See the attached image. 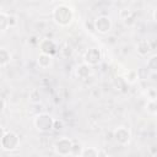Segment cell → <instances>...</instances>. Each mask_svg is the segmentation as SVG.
Returning a JSON list of instances; mask_svg holds the SVG:
<instances>
[{"mask_svg": "<svg viewBox=\"0 0 157 157\" xmlns=\"http://www.w3.org/2000/svg\"><path fill=\"white\" fill-rule=\"evenodd\" d=\"M52 17L58 26L67 27L74 20V10L66 4H59L53 9Z\"/></svg>", "mask_w": 157, "mask_h": 157, "instance_id": "6da1fadb", "label": "cell"}, {"mask_svg": "<svg viewBox=\"0 0 157 157\" xmlns=\"http://www.w3.org/2000/svg\"><path fill=\"white\" fill-rule=\"evenodd\" d=\"M20 146V136L11 130H6L1 128V136H0V148L5 152H12L17 150Z\"/></svg>", "mask_w": 157, "mask_h": 157, "instance_id": "7a4b0ae2", "label": "cell"}, {"mask_svg": "<svg viewBox=\"0 0 157 157\" xmlns=\"http://www.w3.org/2000/svg\"><path fill=\"white\" fill-rule=\"evenodd\" d=\"M54 118H52L48 113H38L33 119V125L39 132H49L53 130Z\"/></svg>", "mask_w": 157, "mask_h": 157, "instance_id": "3957f363", "label": "cell"}, {"mask_svg": "<svg viewBox=\"0 0 157 157\" xmlns=\"http://www.w3.org/2000/svg\"><path fill=\"white\" fill-rule=\"evenodd\" d=\"M72 145H74V140H71L70 137L63 136V137H59L54 142L53 150L59 156H69V155H71Z\"/></svg>", "mask_w": 157, "mask_h": 157, "instance_id": "277c9868", "label": "cell"}, {"mask_svg": "<svg viewBox=\"0 0 157 157\" xmlns=\"http://www.w3.org/2000/svg\"><path fill=\"white\" fill-rule=\"evenodd\" d=\"M112 20L109 16H105V15H101L98 16L94 21H93V29L101 34H107L110 32L112 29Z\"/></svg>", "mask_w": 157, "mask_h": 157, "instance_id": "5b68a950", "label": "cell"}, {"mask_svg": "<svg viewBox=\"0 0 157 157\" xmlns=\"http://www.w3.org/2000/svg\"><path fill=\"white\" fill-rule=\"evenodd\" d=\"M113 137H114V141L120 145V146H126L129 145L130 140H131V131L129 128L126 126H118L114 131H113Z\"/></svg>", "mask_w": 157, "mask_h": 157, "instance_id": "8992f818", "label": "cell"}, {"mask_svg": "<svg viewBox=\"0 0 157 157\" xmlns=\"http://www.w3.org/2000/svg\"><path fill=\"white\" fill-rule=\"evenodd\" d=\"M101 60H102V52H101V49H98L96 47L88 48L83 54V63H86L91 66L98 65L101 63Z\"/></svg>", "mask_w": 157, "mask_h": 157, "instance_id": "52a82bcc", "label": "cell"}, {"mask_svg": "<svg viewBox=\"0 0 157 157\" xmlns=\"http://www.w3.org/2000/svg\"><path fill=\"white\" fill-rule=\"evenodd\" d=\"M38 47H39V52L40 53H45V54H49L52 56L58 54V45L53 39H49V38L40 39Z\"/></svg>", "mask_w": 157, "mask_h": 157, "instance_id": "ba28073f", "label": "cell"}, {"mask_svg": "<svg viewBox=\"0 0 157 157\" xmlns=\"http://www.w3.org/2000/svg\"><path fill=\"white\" fill-rule=\"evenodd\" d=\"M75 75L78 78H81V80H86V78H88L92 75V66L88 65V64H86V63H82V64H80V65L76 66Z\"/></svg>", "mask_w": 157, "mask_h": 157, "instance_id": "9c48e42d", "label": "cell"}, {"mask_svg": "<svg viewBox=\"0 0 157 157\" xmlns=\"http://www.w3.org/2000/svg\"><path fill=\"white\" fill-rule=\"evenodd\" d=\"M151 50H152V47H151V43H150L148 39H141V40L137 42L136 52L140 56H147Z\"/></svg>", "mask_w": 157, "mask_h": 157, "instance_id": "30bf717a", "label": "cell"}, {"mask_svg": "<svg viewBox=\"0 0 157 157\" xmlns=\"http://www.w3.org/2000/svg\"><path fill=\"white\" fill-rule=\"evenodd\" d=\"M119 17L125 26H131L135 22V13L129 9H123L119 12Z\"/></svg>", "mask_w": 157, "mask_h": 157, "instance_id": "8fae6325", "label": "cell"}, {"mask_svg": "<svg viewBox=\"0 0 157 157\" xmlns=\"http://www.w3.org/2000/svg\"><path fill=\"white\" fill-rule=\"evenodd\" d=\"M37 64L42 69H48L53 64V56L49 54H45V53H39V55L37 58Z\"/></svg>", "mask_w": 157, "mask_h": 157, "instance_id": "7c38bea8", "label": "cell"}, {"mask_svg": "<svg viewBox=\"0 0 157 157\" xmlns=\"http://www.w3.org/2000/svg\"><path fill=\"white\" fill-rule=\"evenodd\" d=\"M113 83H114V87H115L118 91H120V92H123V93H125V92L128 91V85H129V83L125 81L124 76H120V75L115 76Z\"/></svg>", "mask_w": 157, "mask_h": 157, "instance_id": "4fadbf2b", "label": "cell"}, {"mask_svg": "<svg viewBox=\"0 0 157 157\" xmlns=\"http://www.w3.org/2000/svg\"><path fill=\"white\" fill-rule=\"evenodd\" d=\"M11 60V54L6 48H0V66L4 69Z\"/></svg>", "mask_w": 157, "mask_h": 157, "instance_id": "5bb4252c", "label": "cell"}, {"mask_svg": "<svg viewBox=\"0 0 157 157\" xmlns=\"http://www.w3.org/2000/svg\"><path fill=\"white\" fill-rule=\"evenodd\" d=\"M146 67L148 69L150 72L157 74V54H153V55H151V56L147 59Z\"/></svg>", "mask_w": 157, "mask_h": 157, "instance_id": "9a60e30c", "label": "cell"}, {"mask_svg": "<svg viewBox=\"0 0 157 157\" xmlns=\"http://www.w3.org/2000/svg\"><path fill=\"white\" fill-rule=\"evenodd\" d=\"M124 78H125V81H126L129 85L135 83V82L139 80L137 71H135V70H128V71H125V74H124Z\"/></svg>", "mask_w": 157, "mask_h": 157, "instance_id": "2e32d148", "label": "cell"}, {"mask_svg": "<svg viewBox=\"0 0 157 157\" xmlns=\"http://www.w3.org/2000/svg\"><path fill=\"white\" fill-rule=\"evenodd\" d=\"M145 108H146L147 113H150L152 115H156L157 114V99H148Z\"/></svg>", "mask_w": 157, "mask_h": 157, "instance_id": "e0dca14e", "label": "cell"}, {"mask_svg": "<svg viewBox=\"0 0 157 157\" xmlns=\"http://www.w3.org/2000/svg\"><path fill=\"white\" fill-rule=\"evenodd\" d=\"M7 28H10L9 27V15L6 12L1 11L0 12V29H1V32H5Z\"/></svg>", "mask_w": 157, "mask_h": 157, "instance_id": "ac0fdd59", "label": "cell"}, {"mask_svg": "<svg viewBox=\"0 0 157 157\" xmlns=\"http://www.w3.org/2000/svg\"><path fill=\"white\" fill-rule=\"evenodd\" d=\"M81 157H98V150L94 147H83Z\"/></svg>", "mask_w": 157, "mask_h": 157, "instance_id": "d6986e66", "label": "cell"}, {"mask_svg": "<svg viewBox=\"0 0 157 157\" xmlns=\"http://www.w3.org/2000/svg\"><path fill=\"white\" fill-rule=\"evenodd\" d=\"M82 150H83L82 144H81V142H75V141H74L71 155H72V156H80V157H81V152H82Z\"/></svg>", "mask_w": 157, "mask_h": 157, "instance_id": "ffe728a7", "label": "cell"}, {"mask_svg": "<svg viewBox=\"0 0 157 157\" xmlns=\"http://www.w3.org/2000/svg\"><path fill=\"white\" fill-rule=\"evenodd\" d=\"M40 101V93L38 90H32L31 93H29V102L31 103H39Z\"/></svg>", "mask_w": 157, "mask_h": 157, "instance_id": "44dd1931", "label": "cell"}, {"mask_svg": "<svg viewBox=\"0 0 157 157\" xmlns=\"http://www.w3.org/2000/svg\"><path fill=\"white\" fill-rule=\"evenodd\" d=\"M148 69L147 67H140V69H137V75H139V78H141V80H145V78H147L148 77Z\"/></svg>", "mask_w": 157, "mask_h": 157, "instance_id": "7402d4cb", "label": "cell"}, {"mask_svg": "<svg viewBox=\"0 0 157 157\" xmlns=\"http://www.w3.org/2000/svg\"><path fill=\"white\" fill-rule=\"evenodd\" d=\"M64 128V121L61 119H54V124H53V130L54 131H59Z\"/></svg>", "mask_w": 157, "mask_h": 157, "instance_id": "603a6c76", "label": "cell"}, {"mask_svg": "<svg viewBox=\"0 0 157 157\" xmlns=\"http://www.w3.org/2000/svg\"><path fill=\"white\" fill-rule=\"evenodd\" d=\"M146 94H147V98H148V99H157V91H156L153 87L147 88Z\"/></svg>", "mask_w": 157, "mask_h": 157, "instance_id": "cb8c5ba5", "label": "cell"}, {"mask_svg": "<svg viewBox=\"0 0 157 157\" xmlns=\"http://www.w3.org/2000/svg\"><path fill=\"white\" fill-rule=\"evenodd\" d=\"M17 26V17L15 15H9V27L10 28H13Z\"/></svg>", "mask_w": 157, "mask_h": 157, "instance_id": "d4e9b609", "label": "cell"}, {"mask_svg": "<svg viewBox=\"0 0 157 157\" xmlns=\"http://www.w3.org/2000/svg\"><path fill=\"white\" fill-rule=\"evenodd\" d=\"M6 108V102H5V98L1 97V112H4Z\"/></svg>", "mask_w": 157, "mask_h": 157, "instance_id": "484cf974", "label": "cell"}, {"mask_svg": "<svg viewBox=\"0 0 157 157\" xmlns=\"http://www.w3.org/2000/svg\"><path fill=\"white\" fill-rule=\"evenodd\" d=\"M152 17H153L155 22H157V9H155V10H153V12H152Z\"/></svg>", "mask_w": 157, "mask_h": 157, "instance_id": "4316f807", "label": "cell"}, {"mask_svg": "<svg viewBox=\"0 0 157 157\" xmlns=\"http://www.w3.org/2000/svg\"><path fill=\"white\" fill-rule=\"evenodd\" d=\"M36 39H37V37H32V38H31V43L34 44V43H36Z\"/></svg>", "mask_w": 157, "mask_h": 157, "instance_id": "83f0119b", "label": "cell"}]
</instances>
